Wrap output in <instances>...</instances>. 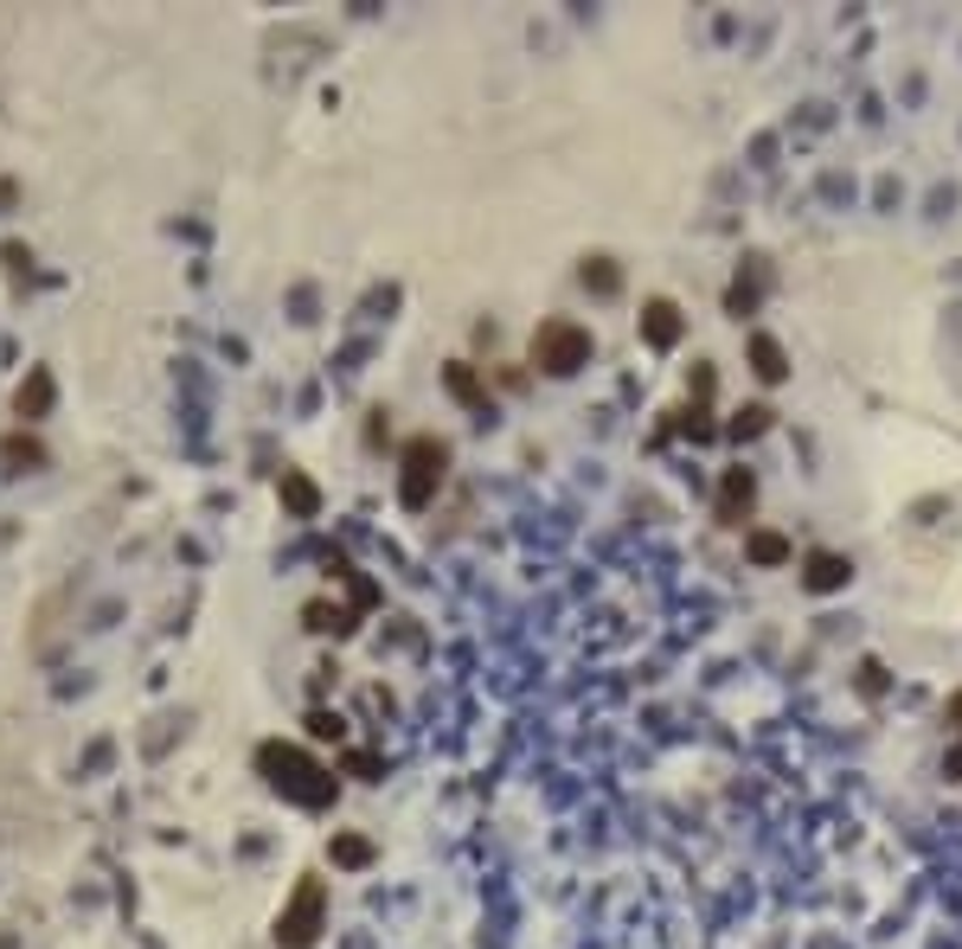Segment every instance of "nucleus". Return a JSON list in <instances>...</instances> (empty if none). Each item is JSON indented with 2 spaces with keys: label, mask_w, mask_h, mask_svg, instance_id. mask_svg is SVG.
Listing matches in <instances>:
<instances>
[{
  "label": "nucleus",
  "mask_w": 962,
  "mask_h": 949,
  "mask_svg": "<svg viewBox=\"0 0 962 949\" xmlns=\"http://www.w3.org/2000/svg\"><path fill=\"white\" fill-rule=\"evenodd\" d=\"M257 770H264L270 789H282V796L302 802V809H328V802H334V776H328L321 763H308L295 745H264L257 750Z\"/></svg>",
  "instance_id": "obj_1"
},
{
  "label": "nucleus",
  "mask_w": 962,
  "mask_h": 949,
  "mask_svg": "<svg viewBox=\"0 0 962 949\" xmlns=\"http://www.w3.org/2000/svg\"><path fill=\"white\" fill-rule=\"evenodd\" d=\"M443 469H450V443L412 436L405 456H398V501H405L412 514H423V507L436 501V488H443Z\"/></svg>",
  "instance_id": "obj_2"
},
{
  "label": "nucleus",
  "mask_w": 962,
  "mask_h": 949,
  "mask_svg": "<svg viewBox=\"0 0 962 949\" xmlns=\"http://www.w3.org/2000/svg\"><path fill=\"white\" fill-rule=\"evenodd\" d=\"M533 366L552 372V379H571L578 366H591V328H578V321H565V315H552L533 328Z\"/></svg>",
  "instance_id": "obj_3"
},
{
  "label": "nucleus",
  "mask_w": 962,
  "mask_h": 949,
  "mask_svg": "<svg viewBox=\"0 0 962 949\" xmlns=\"http://www.w3.org/2000/svg\"><path fill=\"white\" fill-rule=\"evenodd\" d=\"M321 924H328V885L302 880L295 898L282 904V918H276V944L282 949H315L321 944Z\"/></svg>",
  "instance_id": "obj_4"
},
{
  "label": "nucleus",
  "mask_w": 962,
  "mask_h": 949,
  "mask_svg": "<svg viewBox=\"0 0 962 949\" xmlns=\"http://www.w3.org/2000/svg\"><path fill=\"white\" fill-rule=\"evenodd\" d=\"M847 584H853V558H840V552H809V558H802V591L834 597V591H847Z\"/></svg>",
  "instance_id": "obj_5"
},
{
  "label": "nucleus",
  "mask_w": 962,
  "mask_h": 949,
  "mask_svg": "<svg viewBox=\"0 0 962 949\" xmlns=\"http://www.w3.org/2000/svg\"><path fill=\"white\" fill-rule=\"evenodd\" d=\"M687 334V321H681V308L668 302V295H655V302H642V340L655 346V353H668V346H681Z\"/></svg>",
  "instance_id": "obj_6"
},
{
  "label": "nucleus",
  "mask_w": 962,
  "mask_h": 949,
  "mask_svg": "<svg viewBox=\"0 0 962 949\" xmlns=\"http://www.w3.org/2000/svg\"><path fill=\"white\" fill-rule=\"evenodd\" d=\"M751 501H757V474L751 469H725V481H719V520H725V527H745Z\"/></svg>",
  "instance_id": "obj_7"
},
{
  "label": "nucleus",
  "mask_w": 962,
  "mask_h": 949,
  "mask_svg": "<svg viewBox=\"0 0 962 949\" xmlns=\"http://www.w3.org/2000/svg\"><path fill=\"white\" fill-rule=\"evenodd\" d=\"M276 494H282V507H289L295 520H315V507H321V488H315V481H308L302 469H282Z\"/></svg>",
  "instance_id": "obj_8"
},
{
  "label": "nucleus",
  "mask_w": 962,
  "mask_h": 949,
  "mask_svg": "<svg viewBox=\"0 0 962 949\" xmlns=\"http://www.w3.org/2000/svg\"><path fill=\"white\" fill-rule=\"evenodd\" d=\"M763 282H770V270L751 257V270H738V282L725 289V308H732L738 321H745V315H757V302H763Z\"/></svg>",
  "instance_id": "obj_9"
},
{
  "label": "nucleus",
  "mask_w": 962,
  "mask_h": 949,
  "mask_svg": "<svg viewBox=\"0 0 962 949\" xmlns=\"http://www.w3.org/2000/svg\"><path fill=\"white\" fill-rule=\"evenodd\" d=\"M751 372L763 379V385H783V379H789V353H783V340L751 334Z\"/></svg>",
  "instance_id": "obj_10"
},
{
  "label": "nucleus",
  "mask_w": 962,
  "mask_h": 949,
  "mask_svg": "<svg viewBox=\"0 0 962 949\" xmlns=\"http://www.w3.org/2000/svg\"><path fill=\"white\" fill-rule=\"evenodd\" d=\"M13 410H20V423H33V417H46V410H52V372H46V366H33V379L20 385Z\"/></svg>",
  "instance_id": "obj_11"
},
{
  "label": "nucleus",
  "mask_w": 962,
  "mask_h": 949,
  "mask_svg": "<svg viewBox=\"0 0 962 949\" xmlns=\"http://www.w3.org/2000/svg\"><path fill=\"white\" fill-rule=\"evenodd\" d=\"M443 385H450V398H456V405L488 410V385L476 379V366H463V359H456V366H443Z\"/></svg>",
  "instance_id": "obj_12"
},
{
  "label": "nucleus",
  "mask_w": 962,
  "mask_h": 949,
  "mask_svg": "<svg viewBox=\"0 0 962 949\" xmlns=\"http://www.w3.org/2000/svg\"><path fill=\"white\" fill-rule=\"evenodd\" d=\"M745 558L763 565V571H770V565H789V540L770 533V527H757V533H745Z\"/></svg>",
  "instance_id": "obj_13"
},
{
  "label": "nucleus",
  "mask_w": 962,
  "mask_h": 949,
  "mask_svg": "<svg viewBox=\"0 0 962 949\" xmlns=\"http://www.w3.org/2000/svg\"><path fill=\"white\" fill-rule=\"evenodd\" d=\"M0 463H7V474H20V469H39L46 463V450H39V436H0Z\"/></svg>",
  "instance_id": "obj_14"
},
{
  "label": "nucleus",
  "mask_w": 962,
  "mask_h": 949,
  "mask_svg": "<svg viewBox=\"0 0 962 949\" xmlns=\"http://www.w3.org/2000/svg\"><path fill=\"white\" fill-rule=\"evenodd\" d=\"M328 860L346 866V873H353V866H372V840H366V834H334V840H328Z\"/></svg>",
  "instance_id": "obj_15"
},
{
  "label": "nucleus",
  "mask_w": 962,
  "mask_h": 949,
  "mask_svg": "<svg viewBox=\"0 0 962 949\" xmlns=\"http://www.w3.org/2000/svg\"><path fill=\"white\" fill-rule=\"evenodd\" d=\"M584 289H591V295H617L622 289V270H617V257H584Z\"/></svg>",
  "instance_id": "obj_16"
},
{
  "label": "nucleus",
  "mask_w": 962,
  "mask_h": 949,
  "mask_svg": "<svg viewBox=\"0 0 962 949\" xmlns=\"http://www.w3.org/2000/svg\"><path fill=\"white\" fill-rule=\"evenodd\" d=\"M770 417H776V410H770V405H745V410H738V417H732V423H725V436H738V443H751V436H763V430H770Z\"/></svg>",
  "instance_id": "obj_17"
},
{
  "label": "nucleus",
  "mask_w": 962,
  "mask_h": 949,
  "mask_svg": "<svg viewBox=\"0 0 962 949\" xmlns=\"http://www.w3.org/2000/svg\"><path fill=\"white\" fill-rule=\"evenodd\" d=\"M308 629H321V635H328V629H334V635H346V629H353V610H334V604H308Z\"/></svg>",
  "instance_id": "obj_18"
},
{
  "label": "nucleus",
  "mask_w": 962,
  "mask_h": 949,
  "mask_svg": "<svg viewBox=\"0 0 962 949\" xmlns=\"http://www.w3.org/2000/svg\"><path fill=\"white\" fill-rule=\"evenodd\" d=\"M674 417H681V430H687L693 443H712L719 436V423L706 417V405H687V410H674Z\"/></svg>",
  "instance_id": "obj_19"
},
{
  "label": "nucleus",
  "mask_w": 962,
  "mask_h": 949,
  "mask_svg": "<svg viewBox=\"0 0 962 949\" xmlns=\"http://www.w3.org/2000/svg\"><path fill=\"white\" fill-rule=\"evenodd\" d=\"M302 725H308V738H321V745H328V738H341V732H346V725H341V712H328V706H315V712H308Z\"/></svg>",
  "instance_id": "obj_20"
},
{
  "label": "nucleus",
  "mask_w": 962,
  "mask_h": 949,
  "mask_svg": "<svg viewBox=\"0 0 962 949\" xmlns=\"http://www.w3.org/2000/svg\"><path fill=\"white\" fill-rule=\"evenodd\" d=\"M860 693H866V699L886 693V668H879V661H860Z\"/></svg>",
  "instance_id": "obj_21"
},
{
  "label": "nucleus",
  "mask_w": 962,
  "mask_h": 949,
  "mask_svg": "<svg viewBox=\"0 0 962 949\" xmlns=\"http://www.w3.org/2000/svg\"><path fill=\"white\" fill-rule=\"evenodd\" d=\"M346 770H353V776H366V783H372V776H379V757H346Z\"/></svg>",
  "instance_id": "obj_22"
},
{
  "label": "nucleus",
  "mask_w": 962,
  "mask_h": 949,
  "mask_svg": "<svg viewBox=\"0 0 962 949\" xmlns=\"http://www.w3.org/2000/svg\"><path fill=\"white\" fill-rule=\"evenodd\" d=\"M944 776H950V783H962V738L950 745V757H944Z\"/></svg>",
  "instance_id": "obj_23"
},
{
  "label": "nucleus",
  "mask_w": 962,
  "mask_h": 949,
  "mask_svg": "<svg viewBox=\"0 0 962 949\" xmlns=\"http://www.w3.org/2000/svg\"><path fill=\"white\" fill-rule=\"evenodd\" d=\"M944 719H950V725H962V686H957V693H950V706H944Z\"/></svg>",
  "instance_id": "obj_24"
}]
</instances>
